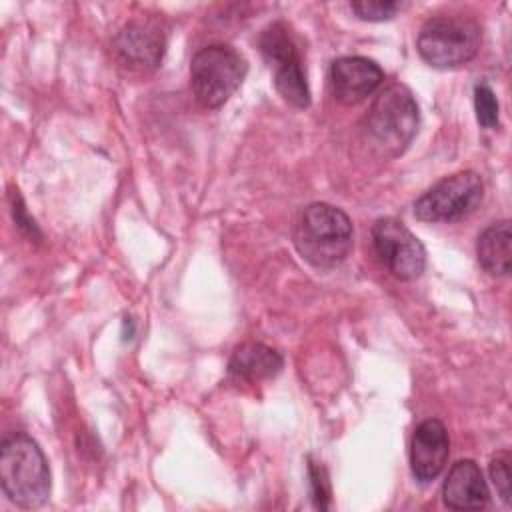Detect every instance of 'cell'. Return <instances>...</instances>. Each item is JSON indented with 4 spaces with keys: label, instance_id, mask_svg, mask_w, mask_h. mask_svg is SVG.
<instances>
[{
    "label": "cell",
    "instance_id": "6da1fadb",
    "mask_svg": "<svg viewBox=\"0 0 512 512\" xmlns=\"http://www.w3.org/2000/svg\"><path fill=\"white\" fill-rule=\"evenodd\" d=\"M354 230L348 214L332 204L314 202L300 210L292 226L298 254L314 268H334L352 250Z\"/></svg>",
    "mask_w": 512,
    "mask_h": 512
},
{
    "label": "cell",
    "instance_id": "7a4b0ae2",
    "mask_svg": "<svg viewBox=\"0 0 512 512\" xmlns=\"http://www.w3.org/2000/svg\"><path fill=\"white\" fill-rule=\"evenodd\" d=\"M0 486L6 498L22 510L40 508L50 496L48 460L26 432H14L0 444Z\"/></svg>",
    "mask_w": 512,
    "mask_h": 512
},
{
    "label": "cell",
    "instance_id": "3957f363",
    "mask_svg": "<svg viewBox=\"0 0 512 512\" xmlns=\"http://www.w3.org/2000/svg\"><path fill=\"white\" fill-rule=\"evenodd\" d=\"M364 122L368 142L380 156H400L414 140L420 124L414 94L404 84H388L374 98Z\"/></svg>",
    "mask_w": 512,
    "mask_h": 512
},
{
    "label": "cell",
    "instance_id": "277c9868",
    "mask_svg": "<svg viewBox=\"0 0 512 512\" xmlns=\"http://www.w3.org/2000/svg\"><path fill=\"white\" fill-rule=\"evenodd\" d=\"M248 72L246 58L230 44L200 48L190 62V86L202 108L214 110L230 100Z\"/></svg>",
    "mask_w": 512,
    "mask_h": 512
},
{
    "label": "cell",
    "instance_id": "5b68a950",
    "mask_svg": "<svg viewBox=\"0 0 512 512\" xmlns=\"http://www.w3.org/2000/svg\"><path fill=\"white\" fill-rule=\"evenodd\" d=\"M482 30L464 14H442L424 22L416 48L420 58L434 68H456L472 60L480 48Z\"/></svg>",
    "mask_w": 512,
    "mask_h": 512
},
{
    "label": "cell",
    "instance_id": "8992f818",
    "mask_svg": "<svg viewBox=\"0 0 512 512\" xmlns=\"http://www.w3.org/2000/svg\"><path fill=\"white\" fill-rule=\"evenodd\" d=\"M260 52L274 74L278 94L294 108L310 106V88L298 46L284 22L268 24L258 38Z\"/></svg>",
    "mask_w": 512,
    "mask_h": 512
},
{
    "label": "cell",
    "instance_id": "52a82bcc",
    "mask_svg": "<svg viewBox=\"0 0 512 512\" xmlns=\"http://www.w3.org/2000/svg\"><path fill=\"white\" fill-rule=\"evenodd\" d=\"M484 198L482 176L462 170L438 180L414 202V216L420 222H458L470 216Z\"/></svg>",
    "mask_w": 512,
    "mask_h": 512
},
{
    "label": "cell",
    "instance_id": "ba28073f",
    "mask_svg": "<svg viewBox=\"0 0 512 512\" xmlns=\"http://www.w3.org/2000/svg\"><path fill=\"white\" fill-rule=\"evenodd\" d=\"M372 244L380 262L398 280L410 282L426 268V250L412 230L398 218H378L372 226Z\"/></svg>",
    "mask_w": 512,
    "mask_h": 512
},
{
    "label": "cell",
    "instance_id": "9c48e42d",
    "mask_svg": "<svg viewBox=\"0 0 512 512\" xmlns=\"http://www.w3.org/2000/svg\"><path fill=\"white\" fill-rule=\"evenodd\" d=\"M112 48L116 60L124 68L130 72L148 74L160 66L166 50V38L154 22L132 20L116 32Z\"/></svg>",
    "mask_w": 512,
    "mask_h": 512
},
{
    "label": "cell",
    "instance_id": "30bf717a",
    "mask_svg": "<svg viewBox=\"0 0 512 512\" xmlns=\"http://www.w3.org/2000/svg\"><path fill=\"white\" fill-rule=\"evenodd\" d=\"M384 82L382 68L364 56H340L330 64L332 96L344 104L354 106L372 96Z\"/></svg>",
    "mask_w": 512,
    "mask_h": 512
},
{
    "label": "cell",
    "instance_id": "8fae6325",
    "mask_svg": "<svg viewBox=\"0 0 512 512\" xmlns=\"http://www.w3.org/2000/svg\"><path fill=\"white\" fill-rule=\"evenodd\" d=\"M450 454V438L446 426L438 418L420 422L410 440V470L422 484L440 476Z\"/></svg>",
    "mask_w": 512,
    "mask_h": 512
},
{
    "label": "cell",
    "instance_id": "7c38bea8",
    "mask_svg": "<svg viewBox=\"0 0 512 512\" xmlns=\"http://www.w3.org/2000/svg\"><path fill=\"white\" fill-rule=\"evenodd\" d=\"M490 492L480 466L474 460H458L442 484V502L452 510H482L488 506Z\"/></svg>",
    "mask_w": 512,
    "mask_h": 512
},
{
    "label": "cell",
    "instance_id": "4fadbf2b",
    "mask_svg": "<svg viewBox=\"0 0 512 512\" xmlns=\"http://www.w3.org/2000/svg\"><path fill=\"white\" fill-rule=\"evenodd\" d=\"M284 358L278 350L262 342H244L230 356L228 372L242 382H262L280 374Z\"/></svg>",
    "mask_w": 512,
    "mask_h": 512
},
{
    "label": "cell",
    "instance_id": "5bb4252c",
    "mask_svg": "<svg viewBox=\"0 0 512 512\" xmlns=\"http://www.w3.org/2000/svg\"><path fill=\"white\" fill-rule=\"evenodd\" d=\"M478 264L494 278H506L512 268V232L510 220L490 224L476 242Z\"/></svg>",
    "mask_w": 512,
    "mask_h": 512
},
{
    "label": "cell",
    "instance_id": "9a60e30c",
    "mask_svg": "<svg viewBox=\"0 0 512 512\" xmlns=\"http://www.w3.org/2000/svg\"><path fill=\"white\" fill-rule=\"evenodd\" d=\"M474 110H476V120L482 128H496L498 126V98L494 90L488 84H476L474 86Z\"/></svg>",
    "mask_w": 512,
    "mask_h": 512
},
{
    "label": "cell",
    "instance_id": "2e32d148",
    "mask_svg": "<svg viewBox=\"0 0 512 512\" xmlns=\"http://www.w3.org/2000/svg\"><path fill=\"white\" fill-rule=\"evenodd\" d=\"M350 8L360 20L384 22L392 20L402 10V4L396 0H358L352 2Z\"/></svg>",
    "mask_w": 512,
    "mask_h": 512
},
{
    "label": "cell",
    "instance_id": "e0dca14e",
    "mask_svg": "<svg viewBox=\"0 0 512 512\" xmlns=\"http://www.w3.org/2000/svg\"><path fill=\"white\" fill-rule=\"evenodd\" d=\"M488 472H490V480L498 492V496L510 504V498H512V474H510V454L504 450L500 454H496L492 460H490V466H488Z\"/></svg>",
    "mask_w": 512,
    "mask_h": 512
},
{
    "label": "cell",
    "instance_id": "ac0fdd59",
    "mask_svg": "<svg viewBox=\"0 0 512 512\" xmlns=\"http://www.w3.org/2000/svg\"><path fill=\"white\" fill-rule=\"evenodd\" d=\"M308 476H310V492H312L314 506L320 510L330 508L332 488H330L326 468L320 462H314L312 458H308Z\"/></svg>",
    "mask_w": 512,
    "mask_h": 512
},
{
    "label": "cell",
    "instance_id": "d6986e66",
    "mask_svg": "<svg viewBox=\"0 0 512 512\" xmlns=\"http://www.w3.org/2000/svg\"><path fill=\"white\" fill-rule=\"evenodd\" d=\"M10 210H12V216H14V222L18 224V228L22 232H26L30 238H40V232H38V226L36 222L28 216V210L22 202V196L18 194V190H12L10 192Z\"/></svg>",
    "mask_w": 512,
    "mask_h": 512
}]
</instances>
